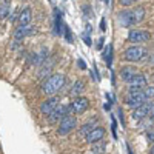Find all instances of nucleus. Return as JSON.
<instances>
[{"instance_id": "12", "label": "nucleus", "mask_w": 154, "mask_h": 154, "mask_svg": "<svg viewBox=\"0 0 154 154\" xmlns=\"http://www.w3.org/2000/svg\"><path fill=\"white\" fill-rule=\"evenodd\" d=\"M103 136H105V130H103V128L96 126L94 130L85 137V140H86L88 143H96V142H100V140L103 139Z\"/></svg>"}, {"instance_id": "23", "label": "nucleus", "mask_w": 154, "mask_h": 154, "mask_svg": "<svg viewBox=\"0 0 154 154\" xmlns=\"http://www.w3.org/2000/svg\"><path fill=\"white\" fill-rule=\"evenodd\" d=\"M8 16H9V6L5 3V5L0 6V19H5Z\"/></svg>"}, {"instance_id": "33", "label": "nucleus", "mask_w": 154, "mask_h": 154, "mask_svg": "<svg viewBox=\"0 0 154 154\" xmlns=\"http://www.w3.org/2000/svg\"><path fill=\"white\" fill-rule=\"evenodd\" d=\"M148 119H149V120H151V122L154 123V111H152V112H151V114L148 116Z\"/></svg>"}, {"instance_id": "25", "label": "nucleus", "mask_w": 154, "mask_h": 154, "mask_svg": "<svg viewBox=\"0 0 154 154\" xmlns=\"http://www.w3.org/2000/svg\"><path fill=\"white\" fill-rule=\"evenodd\" d=\"M116 128H117V123H116L114 116H111V131H112V136H114V139H117V134H116Z\"/></svg>"}, {"instance_id": "11", "label": "nucleus", "mask_w": 154, "mask_h": 154, "mask_svg": "<svg viewBox=\"0 0 154 154\" xmlns=\"http://www.w3.org/2000/svg\"><path fill=\"white\" fill-rule=\"evenodd\" d=\"M35 32V29L32 28V26H29V25H26V26H20L14 31V40L16 42H20V40H23L25 37H29V35H32Z\"/></svg>"}, {"instance_id": "34", "label": "nucleus", "mask_w": 154, "mask_h": 154, "mask_svg": "<svg viewBox=\"0 0 154 154\" xmlns=\"http://www.w3.org/2000/svg\"><path fill=\"white\" fill-rule=\"evenodd\" d=\"M91 31H93V28H91V25H86V31H85V32H88V34H89V32H91Z\"/></svg>"}, {"instance_id": "18", "label": "nucleus", "mask_w": 154, "mask_h": 154, "mask_svg": "<svg viewBox=\"0 0 154 154\" xmlns=\"http://www.w3.org/2000/svg\"><path fill=\"white\" fill-rule=\"evenodd\" d=\"M94 128H96V122H88V123H85L80 130H79V136H80V137H82V136L86 137L89 133L94 130Z\"/></svg>"}, {"instance_id": "9", "label": "nucleus", "mask_w": 154, "mask_h": 154, "mask_svg": "<svg viewBox=\"0 0 154 154\" xmlns=\"http://www.w3.org/2000/svg\"><path fill=\"white\" fill-rule=\"evenodd\" d=\"M66 116H71V112H69V105H62V103H60L53 112L48 116V117H49V122L56 123V122H59V120H63Z\"/></svg>"}, {"instance_id": "4", "label": "nucleus", "mask_w": 154, "mask_h": 154, "mask_svg": "<svg viewBox=\"0 0 154 154\" xmlns=\"http://www.w3.org/2000/svg\"><path fill=\"white\" fill-rule=\"evenodd\" d=\"M146 54H148V51H146L143 46L133 45V46H130L128 49H125L123 59H125L126 62H140Z\"/></svg>"}, {"instance_id": "7", "label": "nucleus", "mask_w": 154, "mask_h": 154, "mask_svg": "<svg viewBox=\"0 0 154 154\" xmlns=\"http://www.w3.org/2000/svg\"><path fill=\"white\" fill-rule=\"evenodd\" d=\"M151 38V34L148 31H140V29H131L128 32V42L131 43H143V42H148Z\"/></svg>"}, {"instance_id": "38", "label": "nucleus", "mask_w": 154, "mask_h": 154, "mask_svg": "<svg viewBox=\"0 0 154 154\" xmlns=\"http://www.w3.org/2000/svg\"><path fill=\"white\" fill-rule=\"evenodd\" d=\"M105 2H106V3H108V2H109V0H105Z\"/></svg>"}, {"instance_id": "19", "label": "nucleus", "mask_w": 154, "mask_h": 154, "mask_svg": "<svg viewBox=\"0 0 154 154\" xmlns=\"http://www.w3.org/2000/svg\"><path fill=\"white\" fill-rule=\"evenodd\" d=\"M103 59H105V62H106V65L111 66V63H112V45H111V43L103 49Z\"/></svg>"}, {"instance_id": "26", "label": "nucleus", "mask_w": 154, "mask_h": 154, "mask_svg": "<svg viewBox=\"0 0 154 154\" xmlns=\"http://www.w3.org/2000/svg\"><path fill=\"white\" fill-rule=\"evenodd\" d=\"M82 38H83V42H85L88 46H91V45H93V43H91V37H89L88 32H83V34H82Z\"/></svg>"}, {"instance_id": "21", "label": "nucleus", "mask_w": 154, "mask_h": 154, "mask_svg": "<svg viewBox=\"0 0 154 154\" xmlns=\"http://www.w3.org/2000/svg\"><path fill=\"white\" fill-rule=\"evenodd\" d=\"M51 69H53V65H43L42 66V69L38 71V77H40V79H43V77L46 75V77H49V72H51Z\"/></svg>"}, {"instance_id": "31", "label": "nucleus", "mask_w": 154, "mask_h": 154, "mask_svg": "<svg viewBox=\"0 0 154 154\" xmlns=\"http://www.w3.org/2000/svg\"><path fill=\"white\" fill-rule=\"evenodd\" d=\"M103 40H105L103 37H100L99 40H97V43H96V48H97V49H102V46H103Z\"/></svg>"}, {"instance_id": "15", "label": "nucleus", "mask_w": 154, "mask_h": 154, "mask_svg": "<svg viewBox=\"0 0 154 154\" xmlns=\"http://www.w3.org/2000/svg\"><path fill=\"white\" fill-rule=\"evenodd\" d=\"M136 74H137V71H136L133 66H123V68L120 69V77H122V80L126 82V83H130L131 79H133Z\"/></svg>"}, {"instance_id": "16", "label": "nucleus", "mask_w": 154, "mask_h": 154, "mask_svg": "<svg viewBox=\"0 0 154 154\" xmlns=\"http://www.w3.org/2000/svg\"><path fill=\"white\" fill-rule=\"evenodd\" d=\"M32 20V12L29 8H25L20 14H19V23L22 25V26H26V25H29Z\"/></svg>"}, {"instance_id": "10", "label": "nucleus", "mask_w": 154, "mask_h": 154, "mask_svg": "<svg viewBox=\"0 0 154 154\" xmlns=\"http://www.w3.org/2000/svg\"><path fill=\"white\" fill-rule=\"evenodd\" d=\"M59 97L53 96V97H48L45 102H42V105H40V112L45 114V116H49L51 112H53L60 103H59Z\"/></svg>"}, {"instance_id": "5", "label": "nucleus", "mask_w": 154, "mask_h": 154, "mask_svg": "<svg viewBox=\"0 0 154 154\" xmlns=\"http://www.w3.org/2000/svg\"><path fill=\"white\" fill-rule=\"evenodd\" d=\"M154 111V102H145L143 105H140L137 108L133 109V119L134 120H142L145 117H148V116Z\"/></svg>"}, {"instance_id": "1", "label": "nucleus", "mask_w": 154, "mask_h": 154, "mask_svg": "<svg viewBox=\"0 0 154 154\" xmlns=\"http://www.w3.org/2000/svg\"><path fill=\"white\" fill-rule=\"evenodd\" d=\"M117 20L122 26L130 28L136 23H140L145 19V9L143 8H134V9H126V11H120L117 14Z\"/></svg>"}, {"instance_id": "3", "label": "nucleus", "mask_w": 154, "mask_h": 154, "mask_svg": "<svg viewBox=\"0 0 154 154\" xmlns=\"http://www.w3.org/2000/svg\"><path fill=\"white\" fill-rule=\"evenodd\" d=\"M65 85V75L63 74H53L42 83V93L48 97L56 96Z\"/></svg>"}, {"instance_id": "2", "label": "nucleus", "mask_w": 154, "mask_h": 154, "mask_svg": "<svg viewBox=\"0 0 154 154\" xmlns=\"http://www.w3.org/2000/svg\"><path fill=\"white\" fill-rule=\"evenodd\" d=\"M154 97V86L152 85H148L145 86L142 91H139V93H131V94H128L125 97V103L130 106V108H137L140 105H143L145 102H148L149 99Z\"/></svg>"}, {"instance_id": "22", "label": "nucleus", "mask_w": 154, "mask_h": 154, "mask_svg": "<svg viewBox=\"0 0 154 154\" xmlns=\"http://www.w3.org/2000/svg\"><path fill=\"white\" fill-rule=\"evenodd\" d=\"M63 35H65V40L68 43H72V32L71 29L68 28V25H65V29H63Z\"/></svg>"}, {"instance_id": "17", "label": "nucleus", "mask_w": 154, "mask_h": 154, "mask_svg": "<svg viewBox=\"0 0 154 154\" xmlns=\"http://www.w3.org/2000/svg\"><path fill=\"white\" fill-rule=\"evenodd\" d=\"M83 89H85V83H83L82 80H75V82L72 83V86H71L69 94L74 96V97H79V96L83 93Z\"/></svg>"}, {"instance_id": "36", "label": "nucleus", "mask_w": 154, "mask_h": 154, "mask_svg": "<svg viewBox=\"0 0 154 154\" xmlns=\"http://www.w3.org/2000/svg\"><path fill=\"white\" fill-rule=\"evenodd\" d=\"M149 152H151V154H154V143H152V146H151V149H149Z\"/></svg>"}, {"instance_id": "30", "label": "nucleus", "mask_w": 154, "mask_h": 154, "mask_svg": "<svg viewBox=\"0 0 154 154\" xmlns=\"http://www.w3.org/2000/svg\"><path fill=\"white\" fill-rule=\"evenodd\" d=\"M77 65H79L80 69H86V63H85V60H82V59L77 60Z\"/></svg>"}, {"instance_id": "37", "label": "nucleus", "mask_w": 154, "mask_h": 154, "mask_svg": "<svg viewBox=\"0 0 154 154\" xmlns=\"http://www.w3.org/2000/svg\"><path fill=\"white\" fill-rule=\"evenodd\" d=\"M8 2H9V0H5V3H8Z\"/></svg>"}, {"instance_id": "14", "label": "nucleus", "mask_w": 154, "mask_h": 154, "mask_svg": "<svg viewBox=\"0 0 154 154\" xmlns=\"http://www.w3.org/2000/svg\"><path fill=\"white\" fill-rule=\"evenodd\" d=\"M128 85L130 86H137V88H145V86H148V79H146V75L137 72Z\"/></svg>"}, {"instance_id": "24", "label": "nucleus", "mask_w": 154, "mask_h": 154, "mask_svg": "<svg viewBox=\"0 0 154 154\" xmlns=\"http://www.w3.org/2000/svg\"><path fill=\"white\" fill-rule=\"evenodd\" d=\"M142 60H143L145 63H148V65H154V54H152V53H148Z\"/></svg>"}, {"instance_id": "32", "label": "nucleus", "mask_w": 154, "mask_h": 154, "mask_svg": "<svg viewBox=\"0 0 154 154\" xmlns=\"http://www.w3.org/2000/svg\"><path fill=\"white\" fill-rule=\"evenodd\" d=\"M100 29H102V31H106V20H105V19L100 20Z\"/></svg>"}, {"instance_id": "29", "label": "nucleus", "mask_w": 154, "mask_h": 154, "mask_svg": "<svg viewBox=\"0 0 154 154\" xmlns=\"http://www.w3.org/2000/svg\"><path fill=\"white\" fill-rule=\"evenodd\" d=\"M146 137H148V142H151V143H154V130H151V131H148V133H146Z\"/></svg>"}, {"instance_id": "8", "label": "nucleus", "mask_w": 154, "mask_h": 154, "mask_svg": "<svg viewBox=\"0 0 154 154\" xmlns=\"http://www.w3.org/2000/svg\"><path fill=\"white\" fill-rule=\"evenodd\" d=\"M88 106H89L88 99L79 96V97H75L69 103V112H72V114H82L83 111L88 109Z\"/></svg>"}, {"instance_id": "6", "label": "nucleus", "mask_w": 154, "mask_h": 154, "mask_svg": "<svg viewBox=\"0 0 154 154\" xmlns=\"http://www.w3.org/2000/svg\"><path fill=\"white\" fill-rule=\"evenodd\" d=\"M75 125H77L75 117H72V116H66V117L63 119V120H60L57 133H59L60 136H66L68 133H71V131L74 130Z\"/></svg>"}, {"instance_id": "35", "label": "nucleus", "mask_w": 154, "mask_h": 154, "mask_svg": "<svg viewBox=\"0 0 154 154\" xmlns=\"http://www.w3.org/2000/svg\"><path fill=\"white\" fill-rule=\"evenodd\" d=\"M126 149H128V154H133V151H131V146H130V145H126Z\"/></svg>"}, {"instance_id": "27", "label": "nucleus", "mask_w": 154, "mask_h": 154, "mask_svg": "<svg viewBox=\"0 0 154 154\" xmlns=\"http://www.w3.org/2000/svg\"><path fill=\"white\" fill-rule=\"evenodd\" d=\"M137 0H119V3L122 5V6H130V5H133V3H136Z\"/></svg>"}, {"instance_id": "20", "label": "nucleus", "mask_w": 154, "mask_h": 154, "mask_svg": "<svg viewBox=\"0 0 154 154\" xmlns=\"http://www.w3.org/2000/svg\"><path fill=\"white\" fill-rule=\"evenodd\" d=\"M105 149H106V145H105V142H96V143H93V152L94 154H103L105 152Z\"/></svg>"}, {"instance_id": "28", "label": "nucleus", "mask_w": 154, "mask_h": 154, "mask_svg": "<svg viewBox=\"0 0 154 154\" xmlns=\"http://www.w3.org/2000/svg\"><path fill=\"white\" fill-rule=\"evenodd\" d=\"M117 117H119V120H120L122 126H125V119H123V111H122L120 108L117 109Z\"/></svg>"}, {"instance_id": "13", "label": "nucleus", "mask_w": 154, "mask_h": 154, "mask_svg": "<svg viewBox=\"0 0 154 154\" xmlns=\"http://www.w3.org/2000/svg\"><path fill=\"white\" fill-rule=\"evenodd\" d=\"M63 29H65V23L62 22V11L54 9V34L56 35H63Z\"/></svg>"}]
</instances>
